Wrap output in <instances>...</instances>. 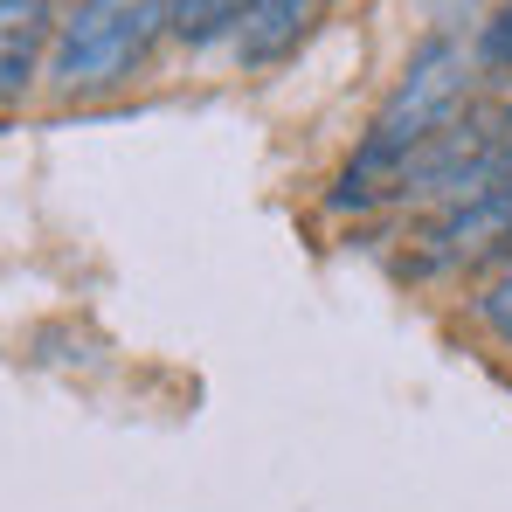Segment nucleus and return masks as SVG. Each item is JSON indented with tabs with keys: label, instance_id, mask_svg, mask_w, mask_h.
<instances>
[{
	"label": "nucleus",
	"instance_id": "obj_1",
	"mask_svg": "<svg viewBox=\"0 0 512 512\" xmlns=\"http://www.w3.org/2000/svg\"><path fill=\"white\" fill-rule=\"evenodd\" d=\"M471 77H478V56H471L457 35H429L423 49L409 56L402 84L381 97L367 139L353 146L340 187H333V208H353V215H360V208H374V201H395V187H402V173L416 167V153L464 111Z\"/></svg>",
	"mask_w": 512,
	"mask_h": 512
},
{
	"label": "nucleus",
	"instance_id": "obj_2",
	"mask_svg": "<svg viewBox=\"0 0 512 512\" xmlns=\"http://www.w3.org/2000/svg\"><path fill=\"white\" fill-rule=\"evenodd\" d=\"M167 28V0H70L49 42V84L63 97L118 90Z\"/></svg>",
	"mask_w": 512,
	"mask_h": 512
},
{
	"label": "nucleus",
	"instance_id": "obj_3",
	"mask_svg": "<svg viewBox=\"0 0 512 512\" xmlns=\"http://www.w3.org/2000/svg\"><path fill=\"white\" fill-rule=\"evenodd\" d=\"M492 250H512V187H485L471 201L436 208L423 229V270H457Z\"/></svg>",
	"mask_w": 512,
	"mask_h": 512
},
{
	"label": "nucleus",
	"instance_id": "obj_4",
	"mask_svg": "<svg viewBox=\"0 0 512 512\" xmlns=\"http://www.w3.org/2000/svg\"><path fill=\"white\" fill-rule=\"evenodd\" d=\"M56 42V0H0V111L21 104L49 70Z\"/></svg>",
	"mask_w": 512,
	"mask_h": 512
},
{
	"label": "nucleus",
	"instance_id": "obj_5",
	"mask_svg": "<svg viewBox=\"0 0 512 512\" xmlns=\"http://www.w3.org/2000/svg\"><path fill=\"white\" fill-rule=\"evenodd\" d=\"M319 7H326V0H250V7H243V28H236L243 63H284V56L312 35Z\"/></svg>",
	"mask_w": 512,
	"mask_h": 512
},
{
	"label": "nucleus",
	"instance_id": "obj_6",
	"mask_svg": "<svg viewBox=\"0 0 512 512\" xmlns=\"http://www.w3.org/2000/svg\"><path fill=\"white\" fill-rule=\"evenodd\" d=\"M243 7H250V0H167V28L180 35V42H194V49H208V42H236Z\"/></svg>",
	"mask_w": 512,
	"mask_h": 512
},
{
	"label": "nucleus",
	"instance_id": "obj_7",
	"mask_svg": "<svg viewBox=\"0 0 512 512\" xmlns=\"http://www.w3.org/2000/svg\"><path fill=\"white\" fill-rule=\"evenodd\" d=\"M471 312H478V326H485L492 340L512 346V263L492 277V284H485V291H478V298H471Z\"/></svg>",
	"mask_w": 512,
	"mask_h": 512
},
{
	"label": "nucleus",
	"instance_id": "obj_8",
	"mask_svg": "<svg viewBox=\"0 0 512 512\" xmlns=\"http://www.w3.org/2000/svg\"><path fill=\"white\" fill-rule=\"evenodd\" d=\"M478 70H512V0H499V14L478 28Z\"/></svg>",
	"mask_w": 512,
	"mask_h": 512
},
{
	"label": "nucleus",
	"instance_id": "obj_9",
	"mask_svg": "<svg viewBox=\"0 0 512 512\" xmlns=\"http://www.w3.org/2000/svg\"><path fill=\"white\" fill-rule=\"evenodd\" d=\"M416 7L436 21V35H450L457 21H471V14H478V0H416Z\"/></svg>",
	"mask_w": 512,
	"mask_h": 512
}]
</instances>
